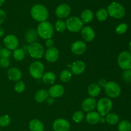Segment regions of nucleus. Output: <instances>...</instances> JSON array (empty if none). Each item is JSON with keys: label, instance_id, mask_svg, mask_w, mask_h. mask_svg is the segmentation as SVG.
<instances>
[{"label": "nucleus", "instance_id": "1", "mask_svg": "<svg viewBox=\"0 0 131 131\" xmlns=\"http://www.w3.org/2000/svg\"><path fill=\"white\" fill-rule=\"evenodd\" d=\"M30 14L34 20L42 23L46 21L49 17V12L47 8L41 4L33 5L30 10Z\"/></svg>", "mask_w": 131, "mask_h": 131}, {"label": "nucleus", "instance_id": "2", "mask_svg": "<svg viewBox=\"0 0 131 131\" xmlns=\"http://www.w3.org/2000/svg\"><path fill=\"white\" fill-rule=\"evenodd\" d=\"M38 37L44 40L50 39L54 35V29L52 24L48 21L40 23L37 29Z\"/></svg>", "mask_w": 131, "mask_h": 131}, {"label": "nucleus", "instance_id": "3", "mask_svg": "<svg viewBox=\"0 0 131 131\" xmlns=\"http://www.w3.org/2000/svg\"><path fill=\"white\" fill-rule=\"evenodd\" d=\"M97 112L101 116L104 117L106 115L111 112L113 108V102L110 98L103 97L99 100L97 102Z\"/></svg>", "mask_w": 131, "mask_h": 131}, {"label": "nucleus", "instance_id": "4", "mask_svg": "<svg viewBox=\"0 0 131 131\" xmlns=\"http://www.w3.org/2000/svg\"><path fill=\"white\" fill-rule=\"evenodd\" d=\"M107 11L108 15L114 19H122L125 15V8L117 2H113L107 6Z\"/></svg>", "mask_w": 131, "mask_h": 131}, {"label": "nucleus", "instance_id": "5", "mask_svg": "<svg viewBox=\"0 0 131 131\" xmlns=\"http://www.w3.org/2000/svg\"><path fill=\"white\" fill-rule=\"evenodd\" d=\"M67 29L72 33H78L81 31L83 28V23L78 17L72 16L67 19Z\"/></svg>", "mask_w": 131, "mask_h": 131}, {"label": "nucleus", "instance_id": "6", "mask_svg": "<svg viewBox=\"0 0 131 131\" xmlns=\"http://www.w3.org/2000/svg\"><path fill=\"white\" fill-rule=\"evenodd\" d=\"M104 88L106 94L110 98H117L121 94V87L115 81L107 82Z\"/></svg>", "mask_w": 131, "mask_h": 131}, {"label": "nucleus", "instance_id": "7", "mask_svg": "<svg viewBox=\"0 0 131 131\" xmlns=\"http://www.w3.org/2000/svg\"><path fill=\"white\" fill-rule=\"evenodd\" d=\"M29 72L31 76L34 79H40L44 74V65L41 61H34L29 66Z\"/></svg>", "mask_w": 131, "mask_h": 131}, {"label": "nucleus", "instance_id": "8", "mask_svg": "<svg viewBox=\"0 0 131 131\" xmlns=\"http://www.w3.org/2000/svg\"><path fill=\"white\" fill-rule=\"evenodd\" d=\"M28 51L29 56L35 59L41 58L44 54V49L43 46L37 42L29 44L28 47Z\"/></svg>", "mask_w": 131, "mask_h": 131}, {"label": "nucleus", "instance_id": "9", "mask_svg": "<svg viewBox=\"0 0 131 131\" xmlns=\"http://www.w3.org/2000/svg\"><path fill=\"white\" fill-rule=\"evenodd\" d=\"M118 64L122 70L131 69V54L129 51H123L118 56Z\"/></svg>", "mask_w": 131, "mask_h": 131}, {"label": "nucleus", "instance_id": "10", "mask_svg": "<svg viewBox=\"0 0 131 131\" xmlns=\"http://www.w3.org/2000/svg\"><path fill=\"white\" fill-rule=\"evenodd\" d=\"M3 43L6 49L10 51H14L19 46V40L16 36L14 35L10 34L6 35L4 38Z\"/></svg>", "mask_w": 131, "mask_h": 131}, {"label": "nucleus", "instance_id": "11", "mask_svg": "<svg viewBox=\"0 0 131 131\" xmlns=\"http://www.w3.org/2000/svg\"><path fill=\"white\" fill-rule=\"evenodd\" d=\"M71 12V8L69 5L63 3L58 5L55 10V15L60 19H63L69 17Z\"/></svg>", "mask_w": 131, "mask_h": 131}, {"label": "nucleus", "instance_id": "12", "mask_svg": "<svg viewBox=\"0 0 131 131\" xmlns=\"http://www.w3.org/2000/svg\"><path fill=\"white\" fill-rule=\"evenodd\" d=\"M70 128V123L63 118L56 119L52 124V129L54 131H69Z\"/></svg>", "mask_w": 131, "mask_h": 131}, {"label": "nucleus", "instance_id": "13", "mask_svg": "<svg viewBox=\"0 0 131 131\" xmlns=\"http://www.w3.org/2000/svg\"><path fill=\"white\" fill-rule=\"evenodd\" d=\"M60 56V51L56 47H52L48 48L45 52V58L48 62H56Z\"/></svg>", "mask_w": 131, "mask_h": 131}, {"label": "nucleus", "instance_id": "14", "mask_svg": "<svg viewBox=\"0 0 131 131\" xmlns=\"http://www.w3.org/2000/svg\"><path fill=\"white\" fill-rule=\"evenodd\" d=\"M70 49L72 53L74 54L81 55L84 54L86 50V44L83 41H75L72 44Z\"/></svg>", "mask_w": 131, "mask_h": 131}, {"label": "nucleus", "instance_id": "15", "mask_svg": "<svg viewBox=\"0 0 131 131\" xmlns=\"http://www.w3.org/2000/svg\"><path fill=\"white\" fill-rule=\"evenodd\" d=\"M49 95L52 98H59L61 97L65 93V88L61 84H54L48 91Z\"/></svg>", "mask_w": 131, "mask_h": 131}, {"label": "nucleus", "instance_id": "16", "mask_svg": "<svg viewBox=\"0 0 131 131\" xmlns=\"http://www.w3.org/2000/svg\"><path fill=\"white\" fill-rule=\"evenodd\" d=\"M97 101L94 98L88 97L84 99L81 104V108L84 112H90L96 108Z\"/></svg>", "mask_w": 131, "mask_h": 131}, {"label": "nucleus", "instance_id": "17", "mask_svg": "<svg viewBox=\"0 0 131 131\" xmlns=\"http://www.w3.org/2000/svg\"><path fill=\"white\" fill-rule=\"evenodd\" d=\"M83 39L86 42H92L95 38V33L90 26H85L81 31Z\"/></svg>", "mask_w": 131, "mask_h": 131}, {"label": "nucleus", "instance_id": "18", "mask_svg": "<svg viewBox=\"0 0 131 131\" xmlns=\"http://www.w3.org/2000/svg\"><path fill=\"white\" fill-rule=\"evenodd\" d=\"M86 69V64L84 62L81 60L75 61L74 63L70 67L72 74H74V75H80L83 74Z\"/></svg>", "mask_w": 131, "mask_h": 131}, {"label": "nucleus", "instance_id": "19", "mask_svg": "<svg viewBox=\"0 0 131 131\" xmlns=\"http://www.w3.org/2000/svg\"><path fill=\"white\" fill-rule=\"evenodd\" d=\"M7 76L10 81H18L20 80L23 74L21 71L19 69L15 67H12L9 69L7 72Z\"/></svg>", "mask_w": 131, "mask_h": 131}, {"label": "nucleus", "instance_id": "20", "mask_svg": "<svg viewBox=\"0 0 131 131\" xmlns=\"http://www.w3.org/2000/svg\"><path fill=\"white\" fill-rule=\"evenodd\" d=\"M101 116L98 112L96 111H90L87 113L86 116V120L89 124L91 125H95L100 122Z\"/></svg>", "mask_w": 131, "mask_h": 131}, {"label": "nucleus", "instance_id": "21", "mask_svg": "<svg viewBox=\"0 0 131 131\" xmlns=\"http://www.w3.org/2000/svg\"><path fill=\"white\" fill-rule=\"evenodd\" d=\"M38 33H37V30L34 29H28L25 35H24V39L26 43H31L36 42V41L38 39Z\"/></svg>", "mask_w": 131, "mask_h": 131}, {"label": "nucleus", "instance_id": "22", "mask_svg": "<svg viewBox=\"0 0 131 131\" xmlns=\"http://www.w3.org/2000/svg\"><path fill=\"white\" fill-rule=\"evenodd\" d=\"M29 129L30 131H43L44 125L40 120L33 119L29 123Z\"/></svg>", "mask_w": 131, "mask_h": 131}, {"label": "nucleus", "instance_id": "23", "mask_svg": "<svg viewBox=\"0 0 131 131\" xmlns=\"http://www.w3.org/2000/svg\"><path fill=\"white\" fill-rule=\"evenodd\" d=\"M101 88L97 83H92L88 88V93L92 98L98 97L101 93Z\"/></svg>", "mask_w": 131, "mask_h": 131}, {"label": "nucleus", "instance_id": "24", "mask_svg": "<svg viewBox=\"0 0 131 131\" xmlns=\"http://www.w3.org/2000/svg\"><path fill=\"white\" fill-rule=\"evenodd\" d=\"M93 18H94V14H93V12L89 9L83 10L81 14V20H82L83 24L90 23L93 20Z\"/></svg>", "mask_w": 131, "mask_h": 131}, {"label": "nucleus", "instance_id": "25", "mask_svg": "<svg viewBox=\"0 0 131 131\" xmlns=\"http://www.w3.org/2000/svg\"><path fill=\"white\" fill-rule=\"evenodd\" d=\"M49 96V95L48 91L45 89H41L36 92L35 95V100L38 103H42L47 99Z\"/></svg>", "mask_w": 131, "mask_h": 131}, {"label": "nucleus", "instance_id": "26", "mask_svg": "<svg viewBox=\"0 0 131 131\" xmlns=\"http://www.w3.org/2000/svg\"><path fill=\"white\" fill-rule=\"evenodd\" d=\"M42 81L46 84H52L56 81V75L52 72H47L43 74L42 78Z\"/></svg>", "mask_w": 131, "mask_h": 131}, {"label": "nucleus", "instance_id": "27", "mask_svg": "<svg viewBox=\"0 0 131 131\" xmlns=\"http://www.w3.org/2000/svg\"><path fill=\"white\" fill-rule=\"evenodd\" d=\"M105 116H106L105 117L106 122L110 125H116L119 122V116L117 114L114 113H110Z\"/></svg>", "mask_w": 131, "mask_h": 131}, {"label": "nucleus", "instance_id": "28", "mask_svg": "<svg viewBox=\"0 0 131 131\" xmlns=\"http://www.w3.org/2000/svg\"><path fill=\"white\" fill-rule=\"evenodd\" d=\"M72 74L69 70H63L60 74V79L63 83H68L72 79Z\"/></svg>", "mask_w": 131, "mask_h": 131}, {"label": "nucleus", "instance_id": "29", "mask_svg": "<svg viewBox=\"0 0 131 131\" xmlns=\"http://www.w3.org/2000/svg\"><path fill=\"white\" fill-rule=\"evenodd\" d=\"M108 16V12L106 8H100L96 13V17L99 21H105Z\"/></svg>", "mask_w": 131, "mask_h": 131}, {"label": "nucleus", "instance_id": "30", "mask_svg": "<svg viewBox=\"0 0 131 131\" xmlns=\"http://www.w3.org/2000/svg\"><path fill=\"white\" fill-rule=\"evenodd\" d=\"M13 57L16 61H23L25 57V53L23 49L17 48L13 52Z\"/></svg>", "mask_w": 131, "mask_h": 131}, {"label": "nucleus", "instance_id": "31", "mask_svg": "<svg viewBox=\"0 0 131 131\" xmlns=\"http://www.w3.org/2000/svg\"><path fill=\"white\" fill-rule=\"evenodd\" d=\"M118 128L119 131H131V124L128 120H122L118 122Z\"/></svg>", "mask_w": 131, "mask_h": 131}, {"label": "nucleus", "instance_id": "32", "mask_svg": "<svg viewBox=\"0 0 131 131\" xmlns=\"http://www.w3.org/2000/svg\"><path fill=\"white\" fill-rule=\"evenodd\" d=\"M67 29L66 23L62 19H58L55 23V29L59 33H63Z\"/></svg>", "mask_w": 131, "mask_h": 131}, {"label": "nucleus", "instance_id": "33", "mask_svg": "<svg viewBox=\"0 0 131 131\" xmlns=\"http://www.w3.org/2000/svg\"><path fill=\"white\" fill-rule=\"evenodd\" d=\"M84 113L81 111H77L72 115V120L75 123H80L84 119Z\"/></svg>", "mask_w": 131, "mask_h": 131}, {"label": "nucleus", "instance_id": "34", "mask_svg": "<svg viewBox=\"0 0 131 131\" xmlns=\"http://www.w3.org/2000/svg\"><path fill=\"white\" fill-rule=\"evenodd\" d=\"M11 122L10 117L8 115H4L0 116V127H6L8 126Z\"/></svg>", "mask_w": 131, "mask_h": 131}, {"label": "nucleus", "instance_id": "35", "mask_svg": "<svg viewBox=\"0 0 131 131\" xmlns=\"http://www.w3.org/2000/svg\"><path fill=\"white\" fill-rule=\"evenodd\" d=\"M26 85L25 83L23 81H18L17 83H15V86H14V90L17 93H23L24 90H25Z\"/></svg>", "mask_w": 131, "mask_h": 131}, {"label": "nucleus", "instance_id": "36", "mask_svg": "<svg viewBox=\"0 0 131 131\" xmlns=\"http://www.w3.org/2000/svg\"><path fill=\"white\" fill-rule=\"evenodd\" d=\"M128 26L125 23H121L116 27L115 31L118 35H123L127 31Z\"/></svg>", "mask_w": 131, "mask_h": 131}, {"label": "nucleus", "instance_id": "37", "mask_svg": "<svg viewBox=\"0 0 131 131\" xmlns=\"http://www.w3.org/2000/svg\"><path fill=\"white\" fill-rule=\"evenodd\" d=\"M122 79L125 83H131V69L125 70L122 73Z\"/></svg>", "mask_w": 131, "mask_h": 131}, {"label": "nucleus", "instance_id": "38", "mask_svg": "<svg viewBox=\"0 0 131 131\" xmlns=\"http://www.w3.org/2000/svg\"><path fill=\"white\" fill-rule=\"evenodd\" d=\"M12 52L11 51L6 48H3L0 50V58H7L9 59V58L11 56Z\"/></svg>", "mask_w": 131, "mask_h": 131}, {"label": "nucleus", "instance_id": "39", "mask_svg": "<svg viewBox=\"0 0 131 131\" xmlns=\"http://www.w3.org/2000/svg\"><path fill=\"white\" fill-rule=\"evenodd\" d=\"M10 65V61L7 58H0V67L4 69L9 67Z\"/></svg>", "mask_w": 131, "mask_h": 131}, {"label": "nucleus", "instance_id": "40", "mask_svg": "<svg viewBox=\"0 0 131 131\" xmlns=\"http://www.w3.org/2000/svg\"><path fill=\"white\" fill-rule=\"evenodd\" d=\"M6 18V14L3 10L0 9V26L4 23Z\"/></svg>", "mask_w": 131, "mask_h": 131}, {"label": "nucleus", "instance_id": "41", "mask_svg": "<svg viewBox=\"0 0 131 131\" xmlns=\"http://www.w3.org/2000/svg\"><path fill=\"white\" fill-rule=\"evenodd\" d=\"M45 44H46V46L47 47V48H51V47H54V42L53 40L51 39V38H50V39L46 40Z\"/></svg>", "mask_w": 131, "mask_h": 131}, {"label": "nucleus", "instance_id": "42", "mask_svg": "<svg viewBox=\"0 0 131 131\" xmlns=\"http://www.w3.org/2000/svg\"><path fill=\"white\" fill-rule=\"evenodd\" d=\"M106 83H107V81L105 79H101L99 80V82L97 84H99V86L100 87H104L105 85L106 84Z\"/></svg>", "mask_w": 131, "mask_h": 131}, {"label": "nucleus", "instance_id": "43", "mask_svg": "<svg viewBox=\"0 0 131 131\" xmlns=\"http://www.w3.org/2000/svg\"><path fill=\"white\" fill-rule=\"evenodd\" d=\"M47 103L49 105L52 104L54 103V98H52V97H48L47 99Z\"/></svg>", "mask_w": 131, "mask_h": 131}, {"label": "nucleus", "instance_id": "44", "mask_svg": "<svg viewBox=\"0 0 131 131\" xmlns=\"http://www.w3.org/2000/svg\"><path fill=\"white\" fill-rule=\"evenodd\" d=\"M4 34H5V31H4L3 28L2 27L0 26V38L2 37L4 35Z\"/></svg>", "mask_w": 131, "mask_h": 131}, {"label": "nucleus", "instance_id": "45", "mask_svg": "<svg viewBox=\"0 0 131 131\" xmlns=\"http://www.w3.org/2000/svg\"><path fill=\"white\" fill-rule=\"evenodd\" d=\"M100 122L102 123V124H104V123L106 122V119H105V117H102V116H101V120H100Z\"/></svg>", "mask_w": 131, "mask_h": 131}, {"label": "nucleus", "instance_id": "46", "mask_svg": "<svg viewBox=\"0 0 131 131\" xmlns=\"http://www.w3.org/2000/svg\"><path fill=\"white\" fill-rule=\"evenodd\" d=\"M129 52L131 54V41L129 42Z\"/></svg>", "mask_w": 131, "mask_h": 131}, {"label": "nucleus", "instance_id": "47", "mask_svg": "<svg viewBox=\"0 0 131 131\" xmlns=\"http://www.w3.org/2000/svg\"><path fill=\"white\" fill-rule=\"evenodd\" d=\"M5 1H6V0H0V6H1V5L5 2Z\"/></svg>", "mask_w": 131, "mask_h": 131}, {"label": "nucleus", "instance_id": "48", "mask_svg": "<svg viewBox=\"0 0 131 131\" xmlns=\"http://www.w3.org/2000/svg\"><path fill=\"white\" fill-rule=\"evenodd\" d=\"M1 45H0V50H1Z\"/></svg>", "mask_w": 131, "mask_h": 131}, {"label": "nucleus", "instance_id": "49", "mask_svg": "<svg viewBox=\"0 0 131 131\" xmlns=\"http://www.w3.org/2000/svg\"><path fill=\"white\" fill-rule=\"evenodd\" d=\"M0 131H1V130H0Z\"/></svg>", "mask_w": 131, "mask_h": 131}]
</instances>
